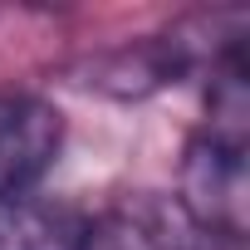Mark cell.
Wrapping results in <instances>:
<instances>
[{
    "label": "cell",
    "mask_w": 250,
    "mask_h": 250,
    "mask_svg": "<svg viewBox=\"0 0 250 250\" xmlns=\"http://www.w3.org/2000/svg\"><path fill=\"white\" fill-rule=\"evenodd\" d=\"M182 201L177 211L226 240H245V206H250V172H245V143L196 133L182 152Z\"/></svg>",
    "instance_id": "1"
},
{
    "label": "cell",
    "mask_w": 250,
    "mask_h": 250,
    "mask_svg": "<svg viewBox=\"0 0 250 250\" xmlns=\"http://www.w3.org/2000/svg\"><path fill=\"white\" fill-rule=\"evenodd\" d=\"M74 250H240V240L211 235V230L191 226L182 211L133 201V206L98 211L79 230Z\"/></svg>",
    "instance_id": "2"
},
{
    "label": "cell",
    "mask_w": 250,
    "mask_h": 250,
    "mask_svg": "<svg viewBox=\"0 0 250 250\" xmlns=\"http://www.w3.org/2000/svg\"><path fill=\"white\" fill-rule=\"evenodd\" d=\"M64 147V118L35 93H0V196L35 187Z\"/></svg>",
    "instance_id": "3"
},
{
    "label": "cell",
    "mask_w": 250,
    "mask_h": 250,
    "mask_svg": "<svg viewBox=\"0 0 250 250\" xmlns=\"http://www.w3.org/2000/svg\"><path fill=\"white\" fill-rule=\"evenodd\" d=\"M54 240V221L30 196H0V250H44Z\"/></svg>",
    "instance_id": "4"
}]
</instances>
